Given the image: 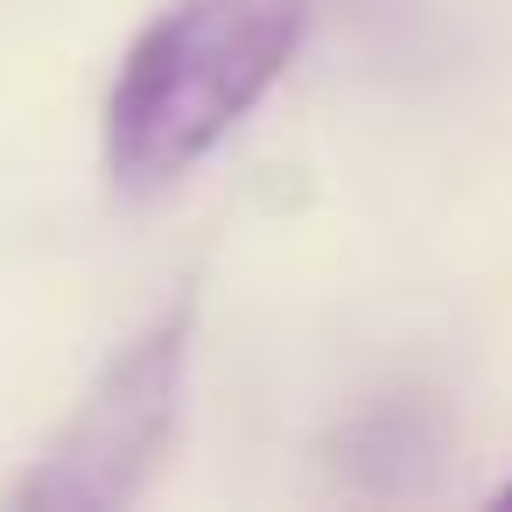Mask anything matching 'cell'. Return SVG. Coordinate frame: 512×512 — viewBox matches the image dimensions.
<instances>
[{"instance_id":"1","label":"cell","mask_w":512,"mask_h":512,"mask_svg":"<svg viewBox=\"0 0 512 512\" xmlns=\"http://www.w3.org/2000/svg\"><path fill=\"white\" fill-rule=\"evenodd\" d=\"M302 0H176L127 50L106 99V162L127 190L190 176L281 78Z\"/></svg>"},{"instance_id":"2","label":"cell","mask_w":512,"mask_h":512,"mask_svg":"<svg viewBox=\"0 0 512 512\" xmlns=\"http://www.w3.org/2000/svg\"><path fill=\"white\" fill-rule=\"evenodd\" d=\"M176 393H183V316L155 323L113 372L92 386L78 421L57 435L43 470L22 484V505H120L141 491L148 463L162 456L176 428Z\"/></svg>"},{"instance_id":"3","label":"cell","mask_w":512,"mask_h":512,"mask_svg":"<svg viewBox=\"0 0 512 512\" xmlns=\"http://www.w3.org/2000/svg\"><path fill=\"white\" fill-rule=\"evenodd\" d=\"M498 505H512V477H505V484H498Z\"/></svg>"}]
</instances>
